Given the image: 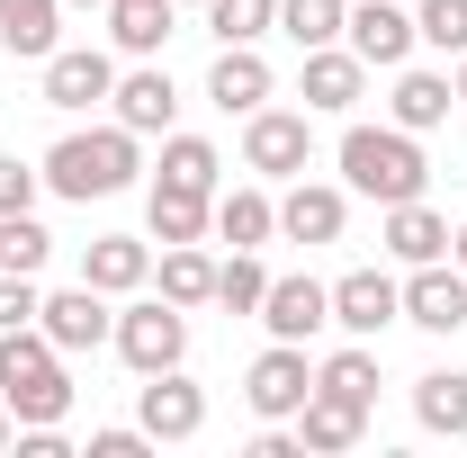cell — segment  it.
<instances>
[{
  "label": "cell",
  "instance_id": "36",
  "mask_svg": "<svg viewBox=\"0 0 467 458\" xmlns=\"http://www.w3.org/2000/svg\"><path fill=\"white\" fill-rule=\"evenodd\" d=\"M36 189H46V172H36V162H18V153H0V216H18V207H36Z\"/></svg>",
  "mask_w": 467,
  "mask_h": 458
},
{
  "label": "cell",
  "instance_id": "26",
  "mask_svg": "<svg viewBox=\"0 0 467 458\" xmlns=\"http://www.w3.org/2000/svg\"><path fill=\"white\" fill-rule=\"evenodd\" d=\"M162 180H171V189H198V198H216V189H225V153H216L207 135H162Z\"/></svg>",
  "mask_w": 467,
  "mask_h": 458
},
{
  "label": "cell",
  "instance_id": "10",
  "mask_svg": "<svg viewBox=\"0 0 467 458\" xmlns=\"http://www.w3.org/2000/svg\"><path fill=\"white\" fill-rule=\"evenodd\" d=\"M359 90H368V63L350 55V46H315V55H306V72H296L306 117H350V109H359Z\"/></svg>",
  "mask_w": 467,
  "mask_h": 458
},
{
  "label": "cell",
  "instance_id": "3",
  "mask_svg": "<svg viewBox=\"0 0 467 458\" xmlns=\"http://www.w3.org/2000/svg\"><path fill=\"white\" fill-rule=\"evenodd\" d=\"M117 359L135 369V378H153V369H180L189 359V306H171V297H135L126 315H117Z\"/></svg>",
  "mask_w": 467,
  "mask_h": 458
},
{
  "label": "cell",
  "instance_id": "17",
  "mask_svg": "<svg viewBox=\"0 0 467 458\" xmlns=\"http://www.w3.org/2000/svg\"><path fill=\"white\" fill-rule=\"evenodd\" d=\"M296 441H306L315 458H342V450H359V441H368V404L324 396V387H315V396L296 404Z\"/></svg>",
  "mask_w": 467,
  "mask_h": 458
},
{
  "label": "cell",
  "instance_id": "13",
  "mask_svg": "<svg viewBox=\"0 0 467 458\" xmlns=\"http://www.w3.org/2000/svg\"><path fill=\"white\" fill-rule=\"evenodd\" d=\"M350 225V189H333V180H288V198H279V234L288 243H342Z\"/></svg>",
  "mask_w": 467,
  "mask_h": 458
},
{
  "label": "cell",
  "instance_id": "2",
  "mask_svg": "<svg viewBox=\"0 0 467 458\" xmlns=\"http://www.w3.org/2000/svg\"><path fill=\"white\" fill-rule=\"evenodd\" d=\"M36 172H46V189H55V198H81V207H90V198L135 189L144 153H135V135H126V126H90V135H63Z\"/></svg>",
  "mask_w": 467,
  "mask_h": 458
},
{
  "label": "cell",
  "instance_id": "1",
  "mask_svg": "<svg viewBox=\"0 0 467 458\" xmlns=\"http://www.w3.org/2000/svg\"><path fill=\"white\" fill-rule=\"evenodd\" d=\"M342 189L350 198H378V207L422 198L431 189L422 135H405V126H342Z\"/></svg>",
  "mask_w": 467,
  "mask_h": 458
},
{
  "label": "cell",
  "instance_id": "4",
  "mask_svg": "<svg viewBox=\"0 0 467 458\" xmlns=\"http://www.w3.org/2000/svg\"><path fill=\"white\" fill-rule=\"evenodd\" d=\"M306 162H315V117L306 109H252L243 117V172L296 180Z\"/></svg>",
  "mask_w": 467,
  "mask_h": 458
},
{
  "label": "cell",
  "instance_id": "38",
  "mask_svg": "<svg viewBox=\"0 0 467 458\" xmlns=\"http://www.w3.org/2000/svg\"><path fill=\"white\" fill-rule=\"evenodd\" d=\"M252 458H306V441H296V432H279V422H261V441H252Z\"/></svg>",
  "mask_w": 467,
  "mask_h": 458
},
{
  "label": "cell",
  "instance_id": "6",
  "mask_svg": "<svg viewBox=\"0 0 467 458\" xmlns=\"http://www.w3.org/2000/svg\"><path fill=\"white\" fill-rule=\"evenodd\" d=\"M333 324H342L350 342H378L387 324H405V279H387V270H342V279H333Z\"/></svg>",
  "mask_w": 467,
  "mask_h": 458
},
{
  "label": "cell",
  "instance_id": "32",
  "mask_svg": "<svg viewBox=\"0 0 467 458\" xmlns=\"http://www.w3.org/2000/svg\"><path fill=\"white\" fill-rule=\"evenodd\" d=\"M261 297H270L261 252H234V261H216V306H225V315H261Z\"/></svg>",
  "mask_w": 467,
  "mask_h": 458
},
{
  "label": "cell",
  "instance_id": "9",
  "mask_svg": "<svg viewBox=\"0 0 467 458\" xmlns=\"http://www.w3.org/2000/svg\"><path fill=\"white\" fill-rule=\"evenodd\" d=\"M36 324H46V342L63 350V359H72V350H99L117 333V315H109V297H99V287L81 279V287H55V297H46V306H36Z\"/></svg>",
  "mask_w": 467,
  "mask_h": 458
},
{
  "label": "cell",
  "instance_id": "12",
  "mask_svg": "<svg viewBox=\"0 0 467 458\" xmlns=\"http://www.w3.org/2000/svg\"><path fill=\"white\" fill-rule=\"evenodd\" d=\"M405 324L441 333V342L467 324V270H459V261H422V270L405 279Z\"/></svg>",
  "mask_w": 467,
  "mask_h": 458
},
{
  "label": "cell",
  "instance_id": "14",
  "mask_svg": "<svg viewBox=\"0 0 467 458\" xmlns=\"http://www.w3.org/2000/svg\"><path fill=\"white\" fill-rule=\"evenodd\" d=\"M109 109H117V126H126V135H171L180 90H171V72H162V63H135V72H117Z\"/></svg>",
  "mask_w": 467,
  "mask_h": 458
},
{
  "label": "cell",
  "instance_id": "5",
  "mask_svg": "<svg viewBox=\"0 0 467 458\" xmlns=\"http://www.w3.org/2000/svg\"><path fill=\"white\" fill-rule=\"evenodd\" d=\"M306 396H315V359H306V342H270L252 369H243V404H252L261 422H296Z\"/></svg>",
  "mask_w": 467,
  "mask_h": 458
},
{
  "label": "cell",
  "instance_id": "8",
  "mask_svg": "<svg viewBox=\"0 0 467 458\" xmlns=\"http://www.w3.org/2000/svg\"><path fill=\"white\" fill-rule=\"evenodd\" d=\"M135 422H144L153 441H198V432H207V387H189L180 369H153V378L135 387Z\"/></svg>",
  "mask_w": 467,
  "mask_h": 458
},
{
  "label": "cell",
  "instance_id": "16",
  "mask_svg": "<svg viewBox=\"0 0 467 458\" xmlns=\"http://www.w3.org/2000/svg\"><path fill=\"white\" fill-rule=\"evenodd\" d=\"M270 90H279V72L261 63V46H225V55L207 63V99L225 117H252V109H270Z\"/></svg>",
  "mask_w": 467,
  "mask_h": 458
},
{
  "label": "cell",
  "instance_id": "43",
  "mask_svg": "<svg viewBox=\"0 0 467 458\" xmlns=\"http://www.w3.org/2000/svg\"><path fill=\"white\" fill-rule=\"evenodd\" d=\"M198 9H207V0H198Z\"/></svg>",
  "mask_w": 467,
  "mask_h": 458
},
{
  "label": "cell",
  "instance_id": "7",
  "mask_svg": "<svg viewBox=\"0 0 467 458\" xmlns=\"http://www.w3.org/2000/svg\"><path fill=\"white\" fill-rule=\"evenodd\" d=\"M342 46L368 63V72H396V63H413L422 36H413V9H396V0H359V9L342 18Z\"/></svg>",
  "mask_w": 467,
  "mask_h": 458
},
{
  "label": "cell",
  "instance_id": "18",
  "mask_svg": "<svg viewBox=\"0 0 467 458\" xmlns=\"http://www.w3.org/2000/svg\"><path fill=\"white\" fill-rule=\"evenodd\" d=\"M450 109H459L450 72H413V63H396V99H387V126H405V135H431V126H450Z\"/></svg>",
  "mask_w": 467,
  "mask_h": 458
},
{
  "label": "cell",
  "instance_id": "15",
  "mask_svg": "<svg viewBox=\"0 0 467 458\" xmlns=\"http://www.w3.org/2000/svg\"><path fill=\"white\" fill-rule=\"evenodd\" d=\"M261 324H270V342H315L324 324H333V287L324 279H270V297H261Z\"/></svg>",
  "mask_w": 467,
  "mask_h": 458
},
{
  "label": "cell",
  "instance_id": "19",
  "mask_svg": "<svg viewBox=\"0 0 467 458\" xmlns=\"http://www.w3.org/2000/svg\"><path fill=\"white\" fill-rule=\"evenodd\" d=\"M81 279L99 287V297H135V287L153 279V243H135V234H99V243L81 252Z\"/></svg>",
  "mask_w": 467,
  "mask_h": 458
},
{
  "label": "cell",
  "instance_id": "11",
  "mask_svg": "<svg viewBox=\"0 0 467 458\" xmlns=\"http://www.w3.org/2000/svg\"><path fill=\"white\" fill-rule=\"evenodd\" d=\"M109 90H117V63L99 55V46H55V55H46V109L81 117V109H99Z\"/></svg>",
  "mask_w": 467,
  "mask_h": 458
},
{
  "label": "cell",
  "instance_id": "25",
  "mask_svg": "<svg viewBox=\"0 0 467 458\" xmlns=\"http://www.w3.org/2000/svg\"><path fill=\"white\" fill-rule=\"evenodd\" d=\"M413 422L441 432V441H467V378L459 369H422L413 378Z\"/></svg>",
  "mask_w": 467,
  "mask_h": 458
},
{
  "label": "cell",
  "instance_id": "37",
  "mask_svg": "<svg viewBox=\"0 0 467 458\" xmlns=\"http://www.w3.org/2000/svg\"><path fill=\"white\" fill-rule=\"evenodd\" d=\"M144 450H153L144 422H109V432H90V458H144Z\"/></svg>",
  "mask_w": 467,
  "mask_h": 458
},
{
  "label": "cell",
  "instance_id": "39",
  "mask_svg": "<svg viewBox=\"0 0 467 458\" xmlns=\"http://www.w3.org/2000/svg\"><path fill=\"white\" fill-rule=\"evenodd\" d=\"M0 450H18V413L9 404H0Z\"/></svg>",
  "mask_w": 467,
  "mask_h": 458
},
{
  "label": "cell",
  "instance_id": "35",
  "mask_svg": "<svg viewBox=\"0 0 467 458\" xmlns=\"http://www.w3.org/2000/svg\"><path fill=\"white\" fill-rule=\"evenodd\" d=\"M36 306H46V287L27 279V270H0V333L9 324H36Z\"/></svg>",
  "mask_w": 467,
  "mask_h": 458
},
{
  "label": "cell",
  "instance_id": "34",
  "mask_svg": "<svg viewBox=\"0 0 467 458\" xmlns=\"http://www.w3.org/2000/svg\"><path fill=\"white\" fill-rule=\"evenodd\" d=\"M9 404V413H18V422H63V413H72V378H36V387H18V396H0Z\"/></svg>",
  "mask_w": 467,
  "mask_h": 458
},
{
  "label": "cell",
  "instance_id": "23",
  "mask_svg": "<svg viewBox=\"0 0 467 458\" xmlns=\"http://www.w3.org/2000/svg\"><path fill=\"white\" fill-rule=\"evenodd\" d=\"M0 46L18 63H46L63 46V0H0Z\"/></svg>",
  "mask_w": 467,
  "mask_h": 458
},
{
  "label": "cell",
  "instance_id": "40",
  "mask_svg": "<svg viewBox=\"0 0 467 458\" xmlns=\"http://www.w3.org/2000/svg\"><path fill=\"white\" fill-rule=\"evenodd\" d=\"M450 261H459V270H467V225H450Z\"/></svg>",
  "mask_w": 467,
  "mask_h": 458
},
{
  "label": "cell",
  "instance_id": "20",
  "mask_svg": "<svg viewBox=\"0 0 467 458\" xmlns=\"http://www.w3.org/2000/svg\"><path fill=\"white\" fill-rule=\"evenodd\" d=\"M405 270H422V261H450V216L441 207H422V198H405V207H387V234H378Z\"/></svg>",
  "mask_w": 467,
  "mask_h": 458
},
{
  "label": "cell",
  "instance_id": "22",
  "mask_svg": "<svg viewBox=\"0 0 467 458\" xmlns=\"http://www.w3.org/2000/svg\"><path fill=\"white\" fill-rule=\"evenodd\" d=\"M171 18H180V0H109V36H117V55L153 63L162 46H171Z\"/></svg>",
  "mask_w": 467,
  "mask_h": 458
},
{
  "label": "cell",
  "instance_id": "21",
  "mask_svg": "<svg viewBox=\"0 0 467 458\" xmlns=\"http://www.w3.org/2000/svg\"><path fill=\"white\" fill-rule=\"evenodd\" d=\"M144 225H153V243H207V234H216V198L153 180V198H144Z\"/></svg>",
  "mask_w": 467,
  "mask_h": 458
},
{
  "label": "cell",
  "instance_id": "29",
  "mask_svg": "<svg viewBox=\"0 0 467 458\" xmlns=\"http://www.w3.org/2000/svg\"><path fill=\"white\" fill-rule=\"evenodd\" d=\"M315 387H324V396H350V404H368V413H378V387H387V378H378V350H368V342L333 350V359L315 369Z\"/></svg>",
  "mask_w": 467,
  "mask_h": 458
},
{
  "label": "cell",
  "instance_id": "27",
  "mask_svg": "<svg viewBox=\"0 0 467 458\" xmlns=\"http://www.w3.org/2000/svg\"><path fill=\"white\" fill-rule=\"evenodd\" d=\"M162 297L189 306V315H198V306H216V261H207L198 243H162Z\"/></svg>",
  "mask_w": 467,
  "mask_h": 458
},
{
  "label": "cell",
  "instance_id": "31",
  "mask_svg": "<svg viewBox=\"0 0 467 458\" xmlns=\"http://www.w3.org/2000/svg\"><path fill=\"white\" fill-rule=\"evenodd\" d=\"M207 27H216V46H261L279 27V0H207Z\"/></svg>",
  "mask_w": 467,
  "mask_h": 458
},
{
  "label": "cell",
  "instance_id": "30",
  "mask_svg": "<svg viewBox=\"0 0 467 458\" xmlns=\"http://www.w3.org/2000/svg\"><path fill=\"white\" fill-rule=\"evenodd\" d=\"M46 261H55V234L36 225V207H18V216H0V270H27V279H36Z\"/></svg>",
  "mask_w": 467,
  "mask_h": 458
},
{
  "label": "cell",
  "instance_id": "24",
  "mask_svg": "<svg viewBox=\"0 0 467 458\" xmlns=\"http://www.w3.org/2000/svg\"><path fill=\"white\" fill-rule=\"evenodd\" d=\"M216 234H225L234 252H261L279 234V198L270 189H216Z\"/></svg>",
  "mask_w": 467,
  "mask_h": 458
},
{
  "label": "cell",
  "instance_id": "42",
  "mask_svg": "<svg viewBox=\"0 0 467 458\" xmlns=\"http://www.w3.org/2000/svg\"><path fill=\"white\" fill-rule=\"evenodd\" d=\"M63 9H109V0H63Z\"/></svg>",
  "mask_w": 467,
  "mask_h": 458
},
{
  "label": "cell",
  "instance_id": "33",
  "mask_svg": "<svg viewBox=\"0 0 467 458\" xmlns=\"http://www.w3.org/2000/svg\"><path fill=\"white\" fill-rule=\"evenodd\" d=\"M413 36L441 55H467V0H413Z\"/></svg>",
  "mask_w": 467,
  "mask_h": 458
},
{
  "label": "cell",
  "instance_id": "28",
  "mask_svg": "<svg viewBox=\"0 0 467 458\" xmlns=\"http://www.w3.org/2000/svg\"><path fill=\"white\" fill-rule=\"evenodd\" d=\"M342 18H350V0H279V36H288L296 55L342 46Z\"/></svg>",
  "mask_w": 467,
  "mask_h": 458
},
{
  "label": "cell",
  "instance_id": "41",
  "mask_svg": "<svg viewBox=\"0 0 467 458\" xmlns=\"http://www.w3.org/2000/svg\"><path fill=\"white\" fill-rule=\"evenodd\" d=\"M450 90H459V109H467V55H459V81H450Z\"/></svg>",
  "mask_w": 467,
  "mask_h": 458
}]
</instances>
